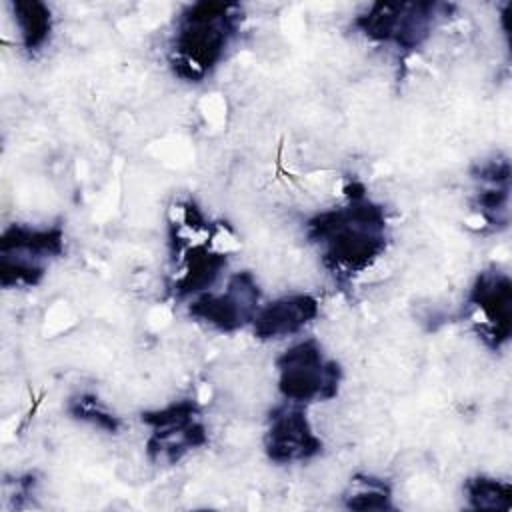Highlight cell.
I'll return each instance as SVG.
<instances>
[{
    "instance_id": "3957f363",
    "label": "cell",
    "mask_w": 512,
    "mask_h": 512,
    "mask_svg": "<svg viewBox=\"0 0 512 512\" xmlns=\"http://www.w3.org/2000/svg\"><path fill=\"white\" fill-rule=\"evenodd\" d=\"M214 230L194 202L178 206L170 224V294L176 300H192L208 292L228 266V252L216 248Z\"/></svg>"
},
{
    "instance_id": "30bf717a",
    "label": "cell",
    "mask_w": 512,
    "mask_h": 512,
    "mask_svg": "<svg viewBox=\"0 0 512 512\" xmlns=\"http://www.w3.org/2000/svg\"><path fill=\"white\" fill-rule=\"evenodd\" d=\"M306 410V406L284 400L270 410L262 434V448L272 464H304L322 454L324 442Z\"/></svg>"
},
{
    "instance_id": "5bb4252c",
    "label": "cell",
    "mask_w": 512,
    "mask_h": 512,
    "mask_svg": "<svg viewBox=\"0 0 512 512\" xmlns=\"http://www.w3.org/2000/svg\"><path fill=\"white\" fill-rule=\"evenodd\" d=\"M344 508L348 510H394V490L392 484L374 474H354L348 488L342 494Z\"/></svg>"
},
{
    "instance_id": "8fae6325",
    "label": "cell",
    "mask_w": 512,
    "mask_h": 512,
    "mask_svg": "<svg viewBox=\"0 0 512 512\" xmlns=\"http://www.w3.org/2000/svg\"><path fill=\"white\" fill-rule=\"evenodd\" d=\"M474 182L470 210L490 232H502L510 226L512 166L506 154H492L470 168Z\"/></svg>"
},
{
    "instance_id": "277c9868",
    "label": "cell",
    "mask_w": 512,
    "mask_h": 512,
    "mask_svg": "<svg viewBox=\"0 0 512 512\" xmlns=\"http://www.w3.org/2000/svg\"><path fill=\"white\" fill-rule=\"evenodd\" d=\"M454 10V4L436 0L372 2L352 18V28L366 42L408 56L424 48Z\"/></svg>"
},
{
    "instance_id": "5b68a950",
    "label": "cell",
    "mask_w": 512,
    "mask_h": 512,
    "mask_svg": "<svg viewBox=\"0 0 512 512\" xmlns=\"http://www.w3.org/2000/svg\"><path fill=\"white\" fill-rule=\"evenodd\" d=\"M64 252L66 232L60 224H8L0 234V286L4 290L38 286Z\"/></svg>"
},
{
    "instance_id": "ba28073f",
    "label": "cell",
    "mask_w": 512,
    "mask_h": 512,
    "mask_svg": "<svg viewBox=\"0 0 512 512\" xmlns=\"http://www.w3.org/2000/svg\"><path fill=\"white\" fill-rule=\"evenodd\" d=\"M464 314L476 336L492 352L502 350L512 336V278L498 266L480 270L464 296Z\"/></svg>"
},
{
    "instance_id": "9a60e30c",
    "label": "cell",
    "mask_w": 512,
    "mask_h": 512,
    "mask_svg": "<svg viewBox=\"0 0 512 512\" xmlns=\"http://www.w3.org/2000/svg\"><path fill=\"white\" fill-rule=\"evenodd\" d=\"M462 496L466 508L470 510H488V512H508L512 508V484L490 474L468 476L462 484Z\"/></svg>"
},
{
    "instance_id": "6da1fadb",
    "label": "cell",
    "mask_w": 512,
    "mask_h": 512,
    "mask_svg": "<svg viewBox=\"0 0 512 512\" xmlns=\"http://www.w3.org/2000/svg\"><path fill=\"white\" fill-rule=\"evenodd\" d=\"M304 238L336 282H350L386 254L390 222L386 208L362 182L352 180L344 188V202L318 210L304 222Z\"/></svg>"
},
{
    "instance_id": "52a82bcc",
    "label": "cell",
    "mask_w": 512,
    "mask_h": 512,
    "mask_svg": "<svg viewBox=\"0 0 512 512\" xmlns=\"http://www.w3.org/2000/svg\"><path fill=\"white\" fill-rule=\"evenodd\" d=\"M148 434L146 458L158 466H174L208 444L202 406L194 398H178L140 414Z\"/></svg>"
},
{
    "instance_id": "2e32d148",
    "label": "cell",
    "mask_w": 512,
    "mask_h": 512,
    "mask_svg": "<svg viewBox=\"0 0 512 512\" xmlns=\"http://www.w3.org/2000/svg\"><path fill=\"white\" fill-rule=\"evenodd\" d=\"M66 412L72 420L86 424L94 430L106 434H118L122 430V420L116 416L96 394L76 392L66 402Z\"/></svg>"
},
{
    "instance_id": "9c48e42d",
    "label": "cell",
    "mask_w": 512,
    "mask_h": 512,
    "mask_svg": "<svg viewBox=\"0 0 512 512\" xmlns=\"http://www.w3.org/2000/svg\"><path fill=\"white\" fill-rule=\"evenodd\" d=\"M262 304V290L250 270H238L228 276L224 288L208 290L186 304L188 316L220 334H234L250 328L256 310Z\"/></svg>"
},
{
    "instance_id": "8992f818",
    "label": "cell",
    "mask_w": 512,
    "mask_h": 512,
    "mask_svg": "<svg viewBox=\"0 0 512 512\" xmlns=\"http://www.w3.org/2000/svg\"><path fill=\"white\" fill-rule=\"evenodd\" d=\"M274 370L280 398L306 408L334 400L344 378L340 362L312 336L284 348L274 360Z\"/></svg>"
},
{
    "instance_id": "4fadbf2b",
    "label": "cell",
    "mask_w": 512,
    "mask_h": 512,
    "mask_svg": "<svg viewBox=\"0 0 512 512\" xmlns=\"http://www.w3.org/2000/svg\"><path fill=\"white\" fill-rule=\"evenodd\" d=\"M10 14L22 52L30 58L42 54L54 32L52 8L42 0H12Z\"/></svg>"
},
{
    "instance_id": "7c38bea8",
    "label": "cell",
    "mask_w": 512,
    "mask_h": 512,
    "mask_svg": "<svg viewBox=\"0 0 512 512\" xmlns=\"http://www.w3.org/2000/svg\"><path fill=\"white\" fill-rule=\"evenodd\" d=\"M320 314V300L310 292H288L262 302L250 332L260 342H278L304 332Z\"/></svg>"
},
{
    "instance_id": "7a4b0ae2",
    "label": "cell",
    "mask_w": 512,
    "mask_h": 512,
    "mask_svg": "<svg viewBox=\"0 0 512 512\" xmlns=\"http://www.w3.org/2000/svg\"><path fill=\"white\" fill-rule=\"evenodd\" d=\"M240 2L200 0L186 4L172 22L168 66L180 80L202 82L228 58L244 28Z\"/></svg>"
}]
</instances>
